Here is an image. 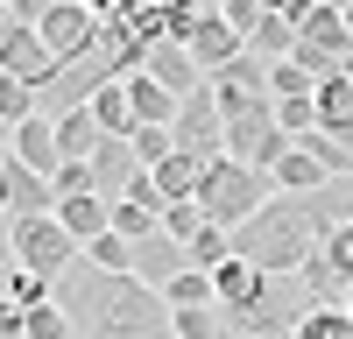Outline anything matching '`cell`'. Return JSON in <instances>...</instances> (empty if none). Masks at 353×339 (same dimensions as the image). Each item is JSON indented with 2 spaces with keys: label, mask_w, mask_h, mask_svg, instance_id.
Masks as SVG:
<instances>
[{
  "label": "cell",
  "mask_w": 353,
  "mask_h": 339,
  "mask_svg": "<svg viewBox=\"0 0 353 339\" xmlns=\"http://www.w3.org/2000/svg\"><path fill=\"white\" fill-rule=\"evenodd\" d=\"M57 311L78 339H176V311L163 304V290H149L141 276H106L92 262L57 276Z\"/></svg>",
  "instance_id": "1"
},
{
  "label": "cell",
  "mask_w": 353,
  "mask_h": 339,
  "mask_svg": "<svg viewBox=\"0 0 353 339\" xmlns=\"http://www.w3.org/2000/svg\"><path fill=\"white\" fill-rule=\"evenodd\" d=\"M219 282V311H226V325L233 339H297V325L311 318V290H304V276H269V269H248L241 254L212 276Z\"/></svg>",
  "instance_id": "2"
},
{
  "label": "cell",
  "mask_w": 353,
  "mask_h": 339,
  "mask_svg": "<svg viewBox=\"0 0 353 339\" xmlns=\"http://www.w3.org/2000/svg\"><path fill=\"white\" fill-rule=\"evenodd\" d=\"M318 247H325V240H318V226H311V205L290 198V191H276L269 205L233 234V254H241L248 269H269V276H297Z\"/></svg>",
  "instance_id": "3"
},
{
  "label": "cell",
  "mask_w": 353,
  "mask_h": 339,
  "mask_svg": "<svg viewBox=\"0 0 353 339\" xmlns=\"http://www.w3.org/2000/svg\"><path fill=\"white\" fill-rule=\"evenodd\" d=\"M276 198V177H261V170H248V163H233V156H219V163H205V184H198V212L212 219V226H226V234H241V226L261 212Z\"/></svg>",
  "instance_id": "4"
},
{
  "label": "cell",
  "mask_w": 353,
  "mask_h": 339,
  "mask_svg": "<svg viewBox=\"0 0 353 339\" xmlns=\"http://www.w3.org/2000/svg\"><path fill=\"white\" fill-rule=\"evenodd\" d=\"M36 14H43V0H0V78H21V85H36V92H50L57 56L36 36Z\"/></svg>",
  "instance_id": "5"
},
{
  "label": "cell",
  "mask_w": 353,
  "mask_h": 339,
  "mask_svg": "<svg viewBox=\"0 0 353 339\" xmlns=\"http://www.w3.org/2000/svg\"><path fill=\"white\" fill-rule=\"evenodd\" d=\"M99 28H106V8H99V0H43L36 36H43V43H50V56H57V78H64L78 56L99 43Z\"/></svg>",
  "instance_id": "6"
},
{
  "label": "cell",
  "mask_w": 353,
  "mask_h": 339,
  "mask_svg": "<svg viewBox=\"0 0 353 339\" xmlns=\"http://www.w3.org/2000/svg\"><path fill=\"white\" fill-rule=\"evenodd\" d=\"M8 254H14V269L28 276H71L85 262V247L64 234V219H28V226H8Z\"/></svg>",
  "instance_id": "7"
},
{
  "label": "cell",
  "mask_w": 353,
  "mask_h": 339,
  "mask_svg": "<svg viewBox=\"0 0 353 339\" xmlns=\"http://www.w3.org/2000/svg\"><path fill=\"white\" fill-rule=\"evenodd\" d=\"M290 149H297V141L276 127V99H269V106H254L248 121H233V127H226V156H233V163H248V170H261V177H276V163H283Z\"/></svg>",
  "instance_id": "8"
},
{
  "label": "cell",
  "mask_w": 353,
  "mask_h": 339,
  "mask_svg": "<svg viewBox=\"0 0 353 339\" xmlns=\"http://www.w3.org/2000/svg\"><path fill=\"white\" fill-rule=\"evenodd\" d=\"M176 156H191V163H219L226 156V113L212 99V85H205L198 99H184V113H176Z\"/></svg>",
  "instance_id": "9"
},
{
  "label": "cell",
  "mask_w": 353,
  "mask_h": 339,
  "mask_svg": "<svg viewBox=\"0 0 353 339\" xmlns=\"http://www.w3.org/2000/svg\"><path fill=\"white\" fill-rule=\"evenodd\" d=\"M184 50H191V64H198L205 78H219V71H233V64L248 56V43L226 28V14H219V8H198L191 36H184Z\"/></svg>",
  "instance_id": "10"
},
{
  "label": "cell",
  "mask_w": 353,
  "mask_h": 339,
  "mask_svg": "<svg viewBox=\"0 0 353 339\" xmlns=\"http://www.w3.org/2000/svg\"><path fill=\"white\" fill-rule=\"evenodd\" d=\"M290 14H297V28H304V50H318V56H332V64H346V71H353L346 8H332V0H304V8H290Z\"/></svg>",
  "instance_id": "11"
},
{
  "label": "cell",
  "mask_w": 353,
  "mask_h": 339,
  "mask_svg": "<svg viewBox=\"0 0 353 339\" xmlns=\"http://www.w3.org/2000/svg\"><path fill=\"white\" fill-rule=\"evenodd\" d=\"M0 177H8V226H28V219H57V184H50V177L21 170L14 156L0 163Z\"/></svg>",
  "instance_id": "12"
},
{
  "label": "cell",
  "mask_w": 353,
  "mask_h": 339,
  "mask_svg": "<svg viewBox=\"0 0 353 339\" xmlns=\"http://www.w3.org/2000/svg\"><path fill=\"white\" fill-rule=\"evenodd\" d=\"M141 71H149V78L163 85L170 99H198V92H205V71L191 64V50H184V43H163V50H149V64H141Z\"/></svg>",
  "instance_id": "13"
},
{
  "label": "cell",
  "mask_w": 353,
  "mask_h": 339,
  "mask_svg": "<svg viewBox=\"0 0 353 339\" xmlns=\"http://www.w3.org/2000/svg\"><path fill=\"white\" fill-rule=\"evenodd\" d=\"M8 156H14L21 170H36V177H57V163H64V149H57V121L36 113L21 134H8Z\"/></svg>",
  "instance_id": "14"
},
{
  "label": "cell",
  "mask_w": 353,
  "mask_h": 339,
  "mask_svg": "<svg viewBox=\"0 0 353 339\" xmlns=\"http://www.w3.org/2000/svg\"><path fill=\"white\" fill-rule=\"evenodd\" d=\"M184 269H191V247H184V240H170V234H156V240H141V247H134V276L149 282V290H170Z\"/></svg>",
  "instance_id": "15"
},
{
  "label": "cell",
  "mask_w": 353,
  "mask_h": 339,
  "mask_svg": "<svg viewBox=\"0 0 353 339\" xmlns=\"http://www.w3.org/2000/svg\"><path fill=\"white\" fill-rule=\"evenodd\" d=\"M57 219H64V234H71L78 247H92L99 234H113V205H106V198H64Z\"/></svg>",
  "instance_id": "16"
},
{
  "label": "cell",
  "mask_w": 353,
  "mask_h": 339,
  "mask_svg": "<svg viewBox=\"0 0 353 339\" xmlns=\"http://www.w3.org/2000/svg\"><path fill=\"white\" fill-rule=\"evenodd\" d=\"M128 99H134V113H141V127H176V113H184V99H170L149 71L128 78Z\"/></svg>",
  "instance_id": "17"
},
{
  "label": "cell",
  "mask_w": 353,
  "mask_h": 339,
  "mask_svg": "<svg viewBox=\"0 0 353 339\" xmlns=\"http://www.w3.org/2000/svg\"><path fill=\"white\" fill-rule=\"evenodd\" d=\"M325 184H332V170L318 163V156L304 149V141H297V149H290V156L276 163V191H290V198H304V191H325Z\"/></svg>",
  "instance_id": "18"
},
{
  "label": "cell",
  "mask_w": 353,
  "mask_h": 339,
  "mask_svg": "<svg viewBox=\"0 0 353 339\" xmlns=\"http://www.w3.org/2000/svg\"><path fill=\"white\" fill-rule=\"evenodd\" d=\"M163 304H170V311H219V282L205 276V269H184V276L163 290Z\"/></svg>",
  "instance_id": "19"
},
{
  "label": "cell",
  "mask_w": 353,
  "mask_h": 339,
  "mask_svg": "<svg viewBox=\"0 0 353 339\" xmlns=\"http://www.w3.org/2000/svg\"><path fill=\"white\" fill-rule=\"evenodd\" d=\"M43 113V92L36 85H21V78H0V121H8V134H21L28 121Z\"/></svg>",
  "instance_id": "20"
},
{
  "label": "cell",
  "mask_w": 353,
  "mask_h": 339,
  "mask_svg": "<svg viewBox=\"0 0 353 339\" xmlns=\"http://www.w3.org/2000/svg\"><path fill=\"white\" fill-rule=\"evenodd\" d=\"M226 262H233V234H226V226H212V219H205V226H198V240H191V269L219 276Z\"/></svg>",
  "instance_id": "21"
},
{
  "label": "cell",
  "mask_w": 353,
  "mask_h": 339,
  "mask_svg": "<svg viewBox=\"0 0 353 339\" xmlns=\"http://www.w3.org/2000/svg\"><path fill=\"white\" fill-rule=\"evenodd\" d=\"M85 262H92V269H106V276H134V240H121V234H99L92 247H85Z\"/></svg>",
  "instance_id": "22"
},
{
  "label": "cell",
  "mask_w": 353,
  "mask_h": 339,
  "mask_svg": "<svg viewBox=\"0 0 353 339\" xmlns=\"http://www.w3.org/2000/svg\"><path fill=\"white\" fill-rule=\"evenodd\" d=\"M297 339H353V318H346V304H318L311 318L297 325Z\"/></svg>",
  "instance_id": "23"
},
{
  "label": "cell",
  "mask_w": 353,
  "mask_h": 339,
  "mask_svg": "<svg viewBox=\"0 0 353 339\" xmlns=\"http://www.w3.org/2000/svg\"><path fill=\"white\" fill-rule=\"evenodd\" d=\"M170 156H176V134H170V127H141V134H134V163H141V170H163Z\"/></svg>",
  "instance_id": "24"
},
{
  "label": "cell",
  "mask_w": 353,
  "mask_h": 339,
  "mask_svg": "<svg viewBox=\"0 0 353 339\" xmlns=\"http://www.w3.org/2000/svg\"><path fill=\"white\" fill-rule=\"evenodd\" d=\"M318 262H325L332 276H339V290H353V226H339V234L318 247Z\"/></svg>",
  "instance_id": "25"
},
{
  "label": "cell",
  "mask_w": 353,
  "mask_h": 339,
  "mask_svg": "<svg viewBox=\"0 0 353 339\" xmlns=\"http://www.w3.org/2000/svg\"><path fill=\"white\" fill-rule=\"evenodd\" d=\"M219 14H226V28H233L241 43H254V28H261L269 8H261V0H219Z\"/></svg>",
  "instance_id": "26"
},
{
  "label": "cell",
  "mask_w": 353,
  "mask_h": 339,
  "mask_svg": "<svg viewBox=\"0 0 353 339\" xmlns=\"http://www.w3.org/2000/svg\"><path fill=\"white\" fill-rule=\"evenodd\" d=\"M21 325H28V339H78L71 332V318L57 304H43V311H21Z\"/></svg>",
  "instance_id": "27"
},
{
  "label": "cell",
  "mask_w": 353,
  "mask_h": 339,
  "mask_svg": "<svg viewBox=\"0 0 353 339\" xmlns=\"http://www.w3.org/2000/svg\"><path fill=\"white\" fill-rule=\"evenodd\" d=\"M198 226H205L198 205H170V212H163V234H170V240H184V247L198 240Z\"/></svg>",
  "instance_id": "28"
},
{
  "label": "cell",
  "mask_w": 353,
  "mask_h": 339,
  "mask_svg": "<svg viewBox=\"0 0 353 339\" xmlns=\"http://www.w3.org/2000/svg\"><path fill=\"white\" fill-rule=\"evenodd\" d=\"M346 318H353V290H346Z\"/></svg>",
  "instance_id": "29"
}]
</instances>
